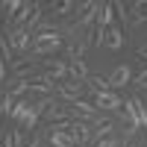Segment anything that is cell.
I'll use <instances>...</instances> for the list:
<instances>
[{"mask_svg": "<svg viewBox=\"0 0 147 147\" xmlns=\"http://www.w3.org/2000/svg\"><path fill=\"white\" fill-rule=\"evenodd\" d=\"M59 47H62V35H59V30H50L44 27L38 32H32V44H30V56L38 59V56H50L56 53Z\"/></svg>", "mask_w": 147, "mask_h": 147, "instance_id": "6da1fadb", "label": "cell"}, {"mask_svg": "<svg viewBox=\"0 0 147 147\" xmlns=\"http://www.w3.org/2000/svg\"><path fill=\"white\" fill-rule=\"evenodd\" d=\"M124 112H127V121H129V132L138 129V127H147V109L138 97H129L124 103Z\"/></svg>", "mask_w": 147, "mask_h": 147, "instance_id": "7a4b0ae2", "label": "cell"}, {"mask_svg": "<svg viewBox=\"0 0 147 147\" xmlns=\"http://www.w3.org/2000/svg\"><path fill=\"white\" fill-rule=\"evenodd\" d=\"M6 35H9V44H12V50H18V53H30V44H32V35L24 30V27H18V30H3Z\"/></svg>", "mask_w": 147, "mask_h": 147, "instance_id": "3957f363", "label": "cell"}, {"mask_svg": "<svg viewBox=\"0 0 147 147\" xmlns=\"http://www.w3.org/2000/svg\"><path fill=\"white\" fill-rule=\"evenodd\" d=\"M106 80H109V88H112V91H115V88H124V85H129V82H132V71H129L127 65H118V68L109 74Z\"/></svg>", "mask_w": 147, "mask_h": 147, "instance_id": "277c9868", "label": "cell"}, {"mask_svg": "<svg viewBox=\"0 0 147 147\" xmlns=\"http://www.w3.org/2000/svg\"><path fill=\"white\" fill-rule=\"evenodd\" d=\"M112 21H115V3H100V12H97V24H94V30L106 32L109 27H112Z\"/></svg>", "mask_w": 147, "mask_h": 147, "instance_id": "5b68a950", "label": "cell"}, {"mask_svg": "<svg viewBox=\"0 0 147 147\" xmlns=\"http://www.w3.org/2000/svg\"><path fill=\"white\" fill-rule=\"evenodd\" d=\"M30 91H35V94H44V97H50V94L56 91V82L50 80V74H44V77H35V80H30Z\"/></svg>", "mask_w": 147, "mask_h": 147, "instance_id": "8992f818", "label": "cell"}, {"mask_svg": "<svg viewBox=\"0 0 147 147\" xmlns=\"http://www.w3.org/2000/svg\"><path fill=\"white\" fill-rule=\"evenodd\" d=\"M91 74H88V68H85V62L82 59H68V80H77V82H85Z\"/></svg>", "mask_w": 147, "mask_h": 147, "instance_id": "52a82bcc", "label": "cell"}, {"mask_svg": "<svg viewBox=\"0 0 147 147\" xmlns=\"http://www.w3.org/2000/svg\"><path fill=\"white\" fill-rule=\"evenodd\" d=\"M50 147H77L71 136V127L68 129H50Z\"/></svg>", "mask_w": 147, "mask_h": 147, "instance_id": "ba28073f", "label": "cell"}, {"mask_svg": "<svg viewBox=\"0 0 147 147\" xmlns=\"http://www.w3.org/2000/svg\"><path fill=\"white\" fill-rule=\"evenodd\" d=\"M71 136H74V141H77V144H85V141L91 138V129H88V124H85V121L74 118V121H71Z\"/></svg>", "mask_w": 147, "mask_h": 147, "instance_id": "9c48e42d", "label": "cell"}, {"mask_svg": "<svg viewBox=\"0 0 147 147\" xmlns=\"http://www.w3.org/2000/svg\"><path fill=\"white\" fill-rule=\"evenodd\" d=\"M94 106H100V109H118L124 103H121V97L115 91H100V94H94Z\"/></svg>", "mask_w": 147, "mask_h": 147, "instance_id": "30bf717a", "label": "cell"}, {"mask_svg": "<svg viewBox=\"0 0 147 147\" xmlns=\"http://www.w3.org/2000/svg\"><path fill=\"white\" fill-rule=\"evenodd\" d=\"M103 44L109 47V50H121V47H124V32H121L118 27H109L103 32Z\"/></svg>", "mask_w": 147, "mask_h": 147, "instance_id": "8fae6325", "label": "cell"}, {"mask_svg": "<svg viewBox=\"0 0 147 147\" xmlns=\"http://www.w3.org/2000/svg\"><path fill=\"white\" fill-rule=\"evenodd\" d=\"M71 106H74V118H77V115H82V118H97V106L88 103V100H82V97H77Z\"/></svg>", "mask_w": 147, "mask_h": 147, "instance_id": "7c38bea8", "label": "cell"}, {"mask_svg": "<svg viewBox=\"0 0 147 147\" xmlns=\"http://www.w3.org/2000/svg\"><path fill=\"white\" fill-rule=\"evenodd\" d=\"M50 80L59 85L68 80V62H62V59H50Z\"/></svg>", "mask_w": 147, "mask_h": 147, "instance_id": "4fadbf2b", "label": "cell"}, {"mask_svg": "<svg viewBox=\"0 0 147 147\" xmlns=\"http://www.w3.org/2000/svg\"><path fill=\"white\" fill-rule=\"evenodd\" d=\"M30 112H32V106H30L27 100H18V103H15V109H12V115H9V118H12V121H18V124H24V121L30 118Z\"/></svg>", "mask_w": 147, "mask_h": 147, "instance_id": "5bb4252c", "label": "cell"}, {"mask_svg": "<svg viewBox=\"0 0 147 147\" xmlns=\"http://www.w3.org/2000/svg\"><path fill=\"white\" fill-rule=\"evenodd\" d=\"M129 18H132V24H144L147 21V0H138V3L129 6Z\"/></svg>", "mask_w": 147, "mask_h": 147, "instance_id": "9a60e30c", "label": "cell"}, {"mask_svg": "<svg viewBox=\"0 0 147 147\" xmlns=\"http://www.w3.org/2000/svg\"><path fill=\"white\" fill-rule=\"evenodd\" d=\"M21 6H24L21 0H3V3H0V9H3V15H6V27L12 24V18L21 12Z\"/></svg>", "mask_w": 147, "mask_h": 147, "instance_id": "2e32d148", "label": "cell"}, {"mask_svg": "<svg viewBox=\"0 0 147 147\" xmlns=\"http://www.w3.org/2000/svg\"><path fill=\"white\" fill-rule=\"evenodd\" d=\"M85 85H88L94 94H100V91H112V88H109V80H106V77H88V80H85Z\"/></svg>", "mask_w": 147, "mask_h": 147, "instance_id": "e0dca14e", "label": "cell"}, {"mask_svg": "<svg viewBox=\"0 0 147 147\" xmlns=\"http://www.w3.org/2000/svg\"><path fill=\"white\" fill-rule=\"evenodd\" d=\"M15 97H12L9 91H3V94H0V118H3V115H12V109H15Z\"/></svg>", "mask_w": 147, "mask_h": 147, "instance_id": "ac0fdd59", "label": "cell"}, {"mask_svg": "<svg viewBox=\"0 0 147 147\" xmlns=\"http://www.w3.org/2000/svg\"><path fill=\"white\" fill-rule=\"evenodd\" d=\"M50 9H53V15H68L71 9H77V3L74 0H56V3H50Z\"/></svg>", "mask_w": 147, "mask_h": 147, "instance_id": "d6986e66", "label": "cell"}, {"mask_svg": "<svg viewBox=\"0 0 147 147\" xmlns=\"http://www.w3.org/2000/svg\"><path fill=\"white\" fill-rule=\"evenodd\" d=\"M27 91H30V80H15V85L9 88V94L15 97V100H21V97L27 94Z\"/></svg>", "mask_w": 147, "mask_h": 147, "instance_id": "ffe728a7", "label": "cell"}, {"mask_svg": "<svg viewBox=\"0 0 147 147\" xmlns=\"http://www.w3.org/2000/svg\"><path fill=\"white\" fill-rule=\"evenodd\" d=\"M0 56H3L6 62H15V56H12V44L6 38V32H0Z\"/></svg>", "mask_w": 147, "mask_h": 147, "instance_id": "44dd1931", "label": "cell"}, {"mask_svg": "<svg viewBox=\"0 0 147 147\" xmlns=\"http://www.w3.org/2000/svg\"><path fill=\"white\" fill-rule=\"evenodd\" d=\"M109 132H112V124H109V121H97V129H94V136H97V141H103V138H109Z\"/></svg>", "mask_w": 147, "mask_h": 147, "instance_id": "7402d4cb", "label": "cell"}, {"mask_svg": "<svg viewBox=\"0 0 147 147\" xmlns=\"http://www.w3.org/2000/svg\"><path fill=\"white\" fill-rule=\"evenodd\" d=\"M12 136H15V144H18V147H30V141H32V138L24 136V132H18V129H12Z\"/></svg>", "mask_w": 147, "mask_h": 147, "instance_id": "603a6c76", "label": "cell"}, {"mask_svg": "<svg viewBox=\"0 0 147 147\" xmlns=\"http://www.w3.org/2000/svg\"><path fill=\"white\" fill-rule=\"evenodd\" d=\"M132 82H136L138 88H147V68H144V71H141V74H138V77L132 80Z\"/></svg>", "mask_w": 147, "mask_h": 147, "instance_id": "cb8c5ba5", "label": "cell"}, {"mask_svg": "<svg viewBox=\"0 0 147 147\" xmlns=\"http://www.w3.org/2000/svg\"><path fill=\"white\" fill-rule=\"evenodd\" d=\"M3 147H18L15 144V136H12V132H3V141H0Z\"/></svg>", "mask_w": 147, "mask_h": 147, "instance_id": "d4e9b609", "label": "cell"}, {"mask_svg": "<svg viewBox=\"0 0 147 147\" xmlns=\"http://www.w3.org/2000/svg\"><path fill=\"white\" fill-rule=\"evenodd\" d=\"M97 147H118L115 138H103V141H97Z\"/></svg>", "mask_w": 147, "mask_h": 147, "instance_id": "484cf974", "label": "cell"}, {"mask_svg": "<svg viewBox=\"0 0 147 147\" xmlns=\"http://www.w3.org/2000/svg\"><path fill=\"white\" fill-rule=\"evenodd\" d=\"M3 80H6V59L0 56V82H3Z\"/></svg>", "mask_w": 147, "mask_h": 147, "instance_id": "4316f807", "label": "cell"}, {"mask_svg": "<svg viewBox=\"0 0 147 147\" xmlns=\"http://www.w3.org/2000/svg\"><path fill=\"white\" fill-rule=\"evenodd\" d=\"M138 56H141V59H147V44H144V47H138Z\"/></svg>", "mask_w": 147, "mask_h": 147, "instance_id": "83f0119b", "label": "cell"}, {"mask_svg": "<svg viewBox=\"0 0 147 147\" xmlns=\"http://www.w3.org/2000/svg\"><path fill=\"white\" fill-rule=\"evenodd\" d=\"M124 147H132V144H129V141H127V144H124Z\"/></svg>", "mask_w": 147, "mask_h": 147, "instance_id": "f1b7e54d", "label": "cell"}, {"mask_svg": "<svg viewBox=\"0 0 147 147\" xmlns=\"http://www.w3.org/2000/svg\"><path fill=\"white\" fill-rule=\"evenodd\" d=\"M0 15H3V12H0Z\"/></svg>", "mask_w": 147, "mask_h": 147, "instance_id": "f546056e", "label": "cell"}]
</instances>
